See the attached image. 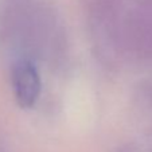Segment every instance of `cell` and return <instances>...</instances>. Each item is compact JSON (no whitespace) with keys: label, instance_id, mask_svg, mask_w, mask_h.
I'll use <instances>...</instances> for the list:
<instances>
[{"label":"cell","instance_id":"1","mask_svg":"<svg viewBox=\"0 0 152 152\" xmlns=\"http://www.w3.org/2000/svg\"><path fill=\"white\" fill-rule=\"evenodd\" d=\"M15 98L22 108L35 105L40 94V77L37 67L28 61H20L12 70Z\"/></svg>","mask_w":152,"mask_h":152}]
</instances>
